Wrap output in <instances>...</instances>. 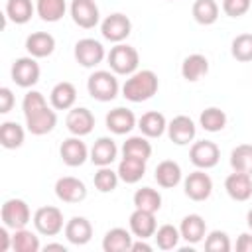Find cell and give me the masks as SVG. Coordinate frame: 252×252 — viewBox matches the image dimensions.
<instances>
[{"instance_id":"obj_42","label":"cell","mask_w":252,"mask_h":252,"mask_svg":"<svg viewBox=\"0 0 252 252\" xmlns=\"http://www.w3.org/2000/svg\"><path fill=\"white\" fill-rule=\"evenodd\" d=\"M205 250L207 252H228L230 250V238L224 230H211L205 236Z\"/></svg>"},{"instance_id":"obj_2","label":"cell","mask_w":252,"mask_h":252,"mask_svg":"<svg viewBox=\"0 0 252 252\" xmlns=\"http://www.w3.org/2000/svg\"><path fill=\"white\" fill-rule=\"evenodd\" d=\"M159 89L158 75L152 69H142L132 73L122 85V96L130 102H144L150 100Z\"/></svg>"},{"instance_id":"obj_3","label":"cell","mask_w":252,"mask_h":252,"mask_svg":"<svg viewBox=\"0 0 252 252\" xmlns=\"http://www.w3.org/2000/svg\"><path fill=\"white\" fill-rule=\"evenodd\" d=\"M106 61H108V67L112 73L130 77L132 73L138 71L140 55H138L136 47H132L128 43H114V47H110V51L106 53Z\"/></svg>"},{"instance_id":"obj_9","label":"cell","mask_w":252,"mask_h":252,"mask_svg":"<svg viewBox=\"0 0 252 252\" xmlns=\"http://www.w3.org/2000/svg\"><path fill=\"white\" fill-rule=\"evenodd\" d=\"M100 33L110 43H122L132 33V22L126 14L114 12L100 22Z\"/></svg>"},{"instance_id":"obj_17","label":"cell","mask_w":252,"mask_h":252,"mask_svg":"<svg viewBox=\"0 0 252 252\" xmlns=\"http://www.w3.org/2000/svg\"><path fill=\"white\" fill-rule=\"evenodd\" d=\"M104 124L106 128L116 134V136H124V134H130L136 126H138V120L134 116V112L130 108H124V106H116L112 108L106 118H104Z\"/></svg>"},{"instance_id":"obj_24","label":"cell","mask_w":252,"mask_h":252,"mask_svg":"<svg viewBox=\"0 0 252 252\" xmlns=\"http://www.w3.org/2000/svg\"><path fill=\"white\" fill-rule=\"evenodd\" d=\"M154 179L158 181L159 187L163 189H173L181 183L183 179V171H181V165L173 159H163L156 165V173H154Z\"/></svg>"},{"instance_id":"obj_37","label":"cell","mask_w":252,"mask_h":252,"mask_svg":"<svg viewBox=\"0 0 252 252\" xmlns=\"http://www.w3.org/2000/svg\"><path fill=\"white\" fill-rule=\"evenodd\" d=\"M226 112L224 110H220L219 106H209V108H205L203 112H201V116H199V124H201V128L203 130H207V132H220L224 126H226Z\"/></svg>"},{"instance_id":"obj_11","label":"cell","mask_w":252,"mask_h":252,"mask_svg":"<svg viewBox=\"0 0 252 252\" xmlns=\"http://www.w3.org/2000/svg\"><path fill=\"white\" fill-rule=\"evenodd\" d=\"M183 191L191 201H207L213 193V179L205 169H195L183 179Z\"/></svg>"},{"instance_id":"obj_15","label":"cell","mask_w":252,"mask_h":252,"mask_svg":"<svg viewBox=\"0 0 252 252\" xmlns=\"http://www.w3.org/2000/svg\"><path fill=\"white\" fill-rule=\"evenodd\" d=\"M65 126L71 132V136H89L94 128V114L85 106H73L67 112Z\"/></svg>"},{"instance_id":"obj_39","label":"cell","mask_w":252,"mask_h":252,"mask_svg":"<svg viewBox=\"0 0 252 252\" xmlns=\"http://www.w3.org/2000/svg\"><path fill=\"white\" fill-rule=\"evenodd\" d=\"M118 171H114L110 165H104V167H98L94 177H93V183L96 187V191L100 193H112L116 187H118Z\"/></svg>"},{"instance_id":"obj_10","label":"cell","mask_w":252,"mask_h":252,"mask_svg":"<svg viewBox=\"0 0 252 252\" xmlns=\"http://www.w3.org/2000/svg\"><path fill=\"white\" fill-rule=\"evenodd\" d=\"M189 159L191 163L197 167V169H211L219 163L220 159V150L215 142L211 140H199V142H193L191 144V150H189Z\"/></svg>"},{"instance_id":"obj_30","label":"cell","mask_w":252,"mask_h":252,"mask_svg":"<svg viewBox=\"0 0 252 252\" xmlns=\"http://www.w3.org/2000/svg\"><path fill=\"white\" fill-rule=\"evenodd\" d=\"M35 12V4L32 0H8L6 2V20L22 26L32 20Z\"/></svg>"},{"instance_id":"obj_13","label":"cell","mask_w":252,"mask_h":252,"mask_svg":"<svg viewBox=\"0 0 252 252\" xmlns=\"http://www.w3.org/2000/svg\"><path fill=\"white\" fill-rule=\"evenodd\" d=\"M89 154L91 150L87 148V144L81 140V136H71V138H65L59 146V156L63 159L65 165L69 167H79L83 165L87 159H89Z\"/></svg>"},{"instance_id":"obj_45","label":"cell","mask_w":252,"mask_h":252,"mask_svg":"<svg viewBox=\"0 0 252 252\" xmlns=\"http://www.w3.org/2000/svg\"><path fill=\"white\" fill-rule=\"evenodd\" d=\"M236 250L238 252H252V230L250 232H242L236 240Z\"/></svg>"},{"instance_id":"obj_20","label":"cell","mask_w":252,"mask_h":252,"mask_svg":"<svg viewBox=\"0 0 252 252\" xmlns=\"http://www.w3.org/2000/svg\"><path fill=\"white\" fill-rule=\"evenodd\" d=\"M179 232H181V238L187 242V244H199L201 240H205L207 236V222L201 215L197 213H191V215H185L181 219V224H179Z\"/></svg>"},{"instance_id":"obj_32","label":"cell","mask_w":252,"mask_h":252,"mask_svg":"<svg viewBox=\"0 0 252 252\" xmlns=\"http://www.w3.org/2000/svg\"><path fill=\"white\" fill-rule=\"evenodd\" d=\"M67 12L65 0H35V14L49 24L59 22Z\"/></svg>"},{"instance_id":"obj_46","label":"cell","mask_w":252,"mask_h":252,"mask_svg":"<svg viewBox=\"0 0 252 252\" xmlns=\"http://www.w3.org/2000/svg\"><path fill=\"white\" fill-rule=\"evenodd\" d=\"M8 230L10 228L6 224H2V228H0V252H8L12 248V234Z\"/></svg>"},{"instance_id":"obj_19","label":"cell","mask_w":252,"mask_h":252,"mask_svg":"<svg viewBox=\"0 0 252 252\" xmlns=\"http://www.w3.org/2000/svg\"><path fill=\"white\" fill-rule=\"evenodd\" d=\"M128 226L130 232L134 234V238H152L158 230V222H156V213L150 211H142V209H134V213L128 219Z\"/></svg>"},{"instance_id":"obj_5","label":"cell","mask_w":252,"mask_h":252,"mask_svg":"<svg viewBox=\"0 0 252 252\" xmlns=\"http://www.w3.org/2000/svg\"><path fill=\"white\" fill-rule=\"evenodd\" d=\"M33 228H35L37 234H41V236H57V234L65 228L61 209L51 207V205L39 207V209L33 213Z\"/></svg>"},{"instance_id":"obj_35","label":"cell","mask_w":252,"mask_h":252,"mask_svg":"<svg viewBox=\"0 0 252 252\" xmlns=\"http://www.w3.org/2000/svg\"><path fill=\"white\" fill-rule=\"evenodd\" d=\"M132 201H134V207L136 209H142V211L158 213L161 209V195H159L158 189H152V187H140V189H136Z\"/></svg>"},{"instance_id":"obj_16","label":"cell","mask_w":252,"mask_h":252,"mask_svg":"<svg viewBox=\"0 0 252 252\" xmlns=\"http://www.w3.org/2000/svg\"><path fill=\"white\" fill-rule=\"evenodd\" d=\"M55 195L63 203H81L87 197V185L73 175H65L55 181Z\"/></svg>"},{"instance_id":"obj_43","label":"cell","mask_w":252,"mask_h":252,"mask_svg":"<svg viewBox=\"0 0 252 252\" xmlns=\"http://www.w3.org/2000/svg\"><path fill=\"white\" fill-rule=\"evenodd\" d=\"M252 0H222V12L228 18H240L250 10Z\"/></svg>"},{"instance_id":"obj_18","label":"cell","mask_w":252,"mask_h":252,"mask_svg":"<svg viewBox=\"0 0 252 252\" xmlns=\"http://www.w3.org/2000/svg\"><path fill=\"white\" fill-rule=\"evenodd\" d=\"M224 191L232 201L244 203L252 197V175L242 171H232L224 179Z\"/></svg>"},{"instance_id":"obj_6","label":"cell","mask_w":252,"mask_h":252,"mask_svg":"<svg viewBox=\"0 0 252 252\" xmlns=\"http://www.w3.org/2000/svg\"><path fill=\"white\" fill-rule=\"evenodd\" d=\"M10 75H12V81H14L18 87H22V89H32V87L39 81L41 69H39V63H37L35 57L26 55V57H18V59L12 63Z\"/></svg>"},{"instance_id":"obj_47","label":"cell","mask_w":252,"mask_h":252,"mask_svg":"<svg viewBox=\"0 0 252 252\" xmlns=\"http://www.w3.org/2000/svg\"><path fill=\"white\" fill-rule=\"evenodd\" d=\"M152 250H154V246L148 244L146 238H138V240H134V242H132V248H130V252H152Z\"/></svg>"},{"instance_id":"obj_27","label":"cell","mask_w":252,"mask_h":252,"mask_svg":"<svg viewBox=\"0 0 252 252\" xmlns=\"http://www.w3.org/2000/svg\"><path fill=\"white\" fill-rule=\"evenodd\" d=\"M138 128L146 138H159V136H163V132H167V120L161 112L150 110L140 116Z\"/></svg>"},{"instance_id":"obj_29","label":"cell","mask_w":252,"mask_h":252,"mask_svg":"<svg viewBox=\"0 0 252 252\" xmlns=\"http://www.w3.org/2000/svg\"><path fill=\"white\" fill-rule=\"evenodd\" d=\"M116 171H118L120 181L128 183V185H134V183H138L144 177V173H146V161L144 159H138V158H126V156H122Z\"/></svg>"},{"instance_id":"obj_4","label":"cell","mask_w":252,"mask_h":252,"mask_svg":"<svg viewBox=\"0 0 252 252\" xmlns=\"http://www.w3.org/2000/svg\"><path fill=\"white\" fill-rule=\"evenodd\" d=\"M87 91L98 102H110V100H114L118 96V91H120L116 73L102 71V69L91 73V77L87 81Z\"/></svg>"},{"instance_id":"obj_25","label":"cell","mask_w":252,"mask_h":252,"mask_svg":"<svg viewBox=\"0 0 252 252\" xmlns=\"http://www.w3.org/2000/svg\"><path fill=\"white\" fill-rule=\"evenodd\" d=\"M49 102L55 110H71L77 102V89L69 81L57 83L49 93Z\"/></svg>"},{"instance_id":"obj_31","label":"cell","mask_w":252,"mask_h":252,"mask_svg":"<svg viewBox=\"0 0 252 252\" xmlns=\"http://www.w3.org/2000/svg\"><path fill=\"white\" fill-rule=\"evenodd\" d=\"M24 140H26V132L18 122L6 120V122L0 124V144H2V148L16 150L24 144Z\"/></svg>"},{"instance_id":"obj_14","label":"cell","mask_w":252,"mask_h":252,"mask_svg":"<svg viewBox=\"0 0 252 252\" xmlns=\"http://www.w3.org/2000/svg\"><path fill=\"white\" fill-rule=\"evenodd\" d=\"M195 136H197V126L189 116L179 114L167 122V138L175 146H187L189 142L195 140Z\"/></svg>"},{"instance_id":"obj_44","label":"cell","mask_w":252,"mask_h":252,"mask_svg":"<svg viewBox=\"0 0 252 252\" xmlns=\"http://www.w3.org/2000/svg\"><path fill=\"white\" fill-rule=\"evenodd\" d=\"M14 102H16V98H14L12 89L2 87L0 89V114H8L12 110V106H14Z\"/></svg>"},{"instance_id":"obj_26","label":"cell","mask_w":252,"mask_h":252,"mask_svg":"<svg viewBox=\"0 0 252 252\" xmlns=\"http://www.w3.org/2000/svg\"><path fill=\"white\" fill-rule=\"evenodd\" d=\"M134 242V234L122 226L110 228L102 238V250L104 252H130Z\"/></svg>"},{"instance_id":"obj_33","label":"cell","mask_w":252,"mask_h":252,"mask_svg":"<svg viewBox=\"0 0 252 252\" xmlns=\"http://www.w3.org/2000/svg\"><path fill=\"white\" fill-rule=\"evenodd\" d=\"M122 156H126V158H138V159L148 161L150 156H152V144L148 142V138L144 134L130 136L122 144Z\"/></svg>"},{"instance_id":"obj_41","label":"cell","mask_w":252,"mask_h":252,"mask_svg":"<svg viewBox=\"0 0 252 252\" xmlns=\"http://www.w3.org/2000/svg\"><path fill=\"white\" fill-rule=\"evenodd\" d=\"M230 55L240 63L252 61V33H240L230 43Z\"/></svg>"},{"instance_id":"obj_12","label":"cell","mask_w":252,"mask_h":252,"mask_svg":"<svg viewBox=\"0 0 252 252\" xmlns=\"http://www.w3.org/2000/svg\"><path fill=\"white\" fill-rule=\"evenodd\" d=\"M69 12L73 22L83 30H93L100 22V12L94 0H73Z\"/></svg>"},{"instance_id":"obj_34","label":"cell","mask_w":252,"mask_h":252,"mask_svg":"<svg viewBox=\"0 0 252 252\" xmlns=\"http://www.w3.org/2000/svg\"><path fill=\"white\" fill-rule=\"evenodd\" d=\"M193 20L201 26H213L219 20V4L215 0H195L191 8Z\"/></svg>"},{"instance_id":"obj_28","label":"cell","mask_w":252,"mask_h":252,"mask_svg":"<svg viewBox=\"0 0 252 252\" xmlns=\"http://www.w3.org/2000/svg\"><path fill=\"white\" fill-rule=\"evenodd\" d=\"M207 73H209V59L203 53H191L181 63V77L189 83L199 81Z\"/></svg>"},{"instance_id":"obj_8","label":"cell","mask_w":252,"mask_h":252,"mask_svg":"<svg viewBox=\"0 0 252 252\" xmlns=\"http://www.w3.org/2000/svg\"><path fill=\"white\" fill-rule=\"evenodd\" d=\"M73 55H75V59H77V63L81 67L93 69L98 63H102V59L106 57V51H104V45L98 39H94V37H83V39H79L75 43Z\"/></svg>"},{"instance_id":"obj_48","label":"cell","mask_w":252,"mask_h":252,"mask_svg":"<svg viewBox=\"0 0 252 252\" xmlns=\"http://www.w3.org/2000/svg\"><path fill=\"white\" fill-rule=\"evenodd\" d=\"M43 250H45V252H47V250H61V252H67V248H65L63 244H57V242H49V244H45Z\"/></svg>"},{"instance_id":"obj_23","label":"cell","mask_w":252,"mask_h":252,"mask_svg":"<svg viewBox=\"0 0 252 252\" xmlns=\"http://www.w3.org/2000/svg\"><path fill=\"white\" fill-rule=\"evenodd\" d=\"M26 49H28V55L35 59L49 57L55 51V37L47 32H33L26 37Z\"/></svg>"},{"instance_id":"obj_7","label":"cell","mask_w":252,"mask_h":252,"mask_svg":"<svg viewBox=\"0 0 252 252\" xmlns=\"http://www.w3.org/2000/svg\"><path fill=\"white\" fill-rule=\"evenodd\" d=\"M0 215H2V224H6L10 230L24 228V226H28L30 220H33L30 205L24 199H16V197L4 201Z\"/></svg>"},{"instance_id":"obj_50","label":"cell","mask_w":252,"mask_h":252,"mask_svg":"<svg viewBox=\"0 0 252 252\" xmlns=\"http://www.w3.org/2000/svg\"><path fill=\"white\" fill-rule=\"evenodd\" d=\"M169 2H173V0H169Z\"/></svg>"},{"instance_id":"obj_21","label":"cell","mask_w":252,"mask_h":252,"mask_svg":"<svg viewBox=\"0 0 252 252\" xmlns=\"http://www.w3.org/2000/svg\"><path fill=\"white\" fill-rule=\"evenodd\" d=\"M65 238L75 244V246H83L93 238V224L87 217H71L65 222Z\"/></svg>"},{"instance_id":"obj_38","label":"cell","mask_w":252,"mask_h":252,"mask_svg":"<svg viewBox=\"0 0 252 252\" xmlns=\"http://www.w3.org/2000/svg\"><path fill=\"white\" fill-rule=\"evenodd\" d=\"M230 167L232 171H242L252 175V144H240L230 152Z\"/></svg>"},{"instance_id":"obj_36","label":"cell","mask_w":252,"mask_h":252,"mask_svg":"<svg viewBox=\"0 0 252 252\" xmlns=\"http://www.w3.org/2000/svg\"><path fill=\"white\" fill-rule=\"evenodd\" d=\"M35 232L28 230L26 226L14 230V234H12V250L14 252H39L41 244H39V236Z\"/></svg>"},{"instance_id":"obj_22","label":"cell","mask_w":252,"mask_h":252,"mask_svg":"<svg viewBox=\"0 0 252 252\" xmlns=\"http://www.w3.org/2000/svg\"><path fill=\"white\" fill-rule=\"evenodd\" d=\"M118 156V148H116V142L108 136H100L93 148H91V154H89V159L96 165V167H104V165H110Z\"/></svg>"},{"instance_id":"obj_1","label":"cell","mask_w":252,"mask_h":252,"mask_svg":"<svg viewBox=\"0 0 252 252\" xmlns=\"http://www.w3.org/2000/svg\"><path fill=\"white\" fill-rule=\"evenodd\" d=\"M22 112L26 118V128L33 136H45L57 126V112L47 106L45 96L39 91H28L22 100Z\"/></svg>"},{"instance_id":"obj_40","label":"cell","mask_w":252,"mask_h":252,"mask_svg":"<svg viewBox=\"0 0 252 252\" xmlns=\"http://www.w3.org/2000/svg\"><path fill=\"white\" fill-rule=\"evenodd\" d=\"M179 238H181V232H179V228L173 226V224H161V226L156 230V234H154L156 246H158L159 250H173V248H177Z\"/></svg>"},{"instance_id":"obj_49","label":"cell","mask_w":252,"mask_h":252,"mask_svg":"<svg viewBox=\"0 0 252 252\" xmlns=\"http://www.w3.org/2000/svg\"><path fill=\"white\" fill-rule=\"evenodd\" d=\"M246 224H248V228L252 230V209L246 213Z\"/></svg>"}]
</instances>
